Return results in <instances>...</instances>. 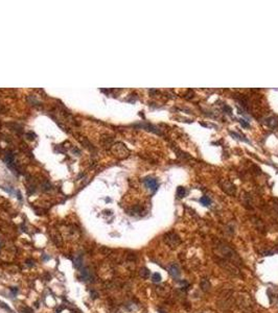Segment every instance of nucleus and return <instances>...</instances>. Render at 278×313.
Instances as JSON below:
<instances>
[{
    "mask_svg": "<svg viewBox=\"0 0 278 313\" xmlns=\"http://www.w3.org/2000/svg\"><path fill=\"white\" fill-rule=\"evenodd\" d=\"M216 249H219V254L225 258L226 261H229V262H233V264H239L241 263V260L238 257V255L236 254V251H234L229 245L225 244V243L220 242L215 247Z\"/></svg>",
    "mask_w": 278,
    "mask_h": 313,
    "instance_id": "f257e3e1",
    "label": "nucleus"
},
{
    "mask_svg": "<svg viewBox=\"0 0 278 313\" xmlns=\"http://www.w3.org/2000/svg\"><path fill=\"white\" fill-rule=\"evenodd\" d=\"M164 241L167 245L171 246V247H176L181 243V239L175 233H167L165 236H164Z\"/></svg>",
    "mask_w": 278,
    "mask_h": 313,
    "instance_id": "f03ea898",
    "label": "nucleus"
},
{
    "mask_svg": "<svg viewBox=\"0 0 278 313\" xmlns=\"http://www.w3.org/2000/svg\"><path fill=\"white\" fill-rule=\"evenodd\" d=\"M221 186H222V189L225 191L227 194H230V195H233L235 193V186H234L232 183H230L229 181H224L221 183Z\"/></svg>",
    "mask_w": 278,
    "mask_h": 313,
    "instance_id": "7ed1b4c3",
    "label": "nucleus"
},
{
    "mask_svg": "<svg viewBox=\"0 0 278 313\" xmlns=\"http://www.w3.org/2000/svg\"><path fill=\"white\" fill-rule=\"evenodd\" d=\"M144 184H145V186L149 188L152 192H155L156 190L158 189V182H157V180H155V179H153V178H145L144 179Z\"/></svg>",
    "mask_w": 278,
    "mask_h": 313,
    "instance_id": "20e7f679",
    "label": "nucleus"
},
{
    "mask_svg": "<svg viewBox=\"0 0 278 313\" xmlns=\"http://www.w3.org/2000/svg\"><path fill=\"white\" fill-rule=\"evenodd\" d=\"M168 272H169V275H170L172 278H175V279L179 278V277H180V275H181V272H180V268L178 267V265H177V264H171V265L168 267Z\"/></svg>",
    "mask_w": 278,
    "mask_h": 313,
    "instance_id": "39448f33",
    "label": "nucleus"
},
{
    "mask_svg": "<svg viewBox=\"0 0 278 313\" xmlns=\"http://www.w3.org/2000/svg\"><path fill=\"white\" fill-rule=\"evenodd\" d=\"M266 123L270 127L274 128V127H276L278 125V119L276 117H269V118L266 119Z\"/></svg>",
    "mask_w": 278,
    "mask_h": 313,
    "instance_id": "423d86ee",
    "label": "nucleus"
},
{
    "mask_svg": "<svg viewBox=\"0 0 278 313\" xmlns=\"http://www.w3.org/2000/svg\"><path fill=\"white\" fill-rule=\"evenodd\" d=\"M210 287H211V285H210L209 281L206 280V279H203V280H202V282H201V288H202V290L208 291V290L210 289Z\"/></svg>",
    "mask_w": 278,
    "mask_h": 313,
    "instance_id": "0eeeda50",
    "label": "nucleus"
},
{
    "mask_svg": "<svg viewBox=\"0 0 278 313\" xmlns=\"http://www.w3.org/2000/svg\"><path fill=\"white\" fill-rule=\"evenodd\" d=\"M185 194H186V189L183 188V187H178V189H177V196L179 198H183L185 196Z\"/></svg>",
    "mask_w": 278,
    "mask_h": 313,
    "instance_id": "6e6552de",
    "label": "nucleus"
},
{
    "mask_svg": "<svg viewBox=\"0 0 278 313\" xmlns=\"http://www.w3.org/2000/svg\"><path fill=\"white\" fill-rule=\"evenodd\" d=\"M82 262H83V259H82L81 256L75 257V258H74V263H73L74 267H75V268H80L81 265H82Z\"/></svg>",
    "mask_w": 278,
    "mask_h": 313,
    "instance_id": "1a4fd4ad",
    "label": "nucleus"
},
{
    "mask_svg": "<svg viewBox=\"0 0 278 313\" xmlns=\"http://www.w3.org/2000/svg\"><path fill=\"white\" fill-rule=\"evenodd\" d=\"M82 277H83V279H85V280H90L91 279V273H90V271L88 270L87 268H85V269H83L82 270Z\"/></svg>",
    "mask_w": 278,
    "mask_h": 313,
    "instance_id": "9d476101",
    "label": "nucleus"
},
{
    "mask_svg": "<svg viewBox=\"0 0 278 313\" xmlns=\"http://www.w3.org/2000/svg\"><path fill=\"white\" fill-rule=\"evenodd\" d=\"M200 203L204 206H209L210 203H211V199L208 197V196H202L201 199H200Z\"/></svg>",
    "mask_w": 278,
    "mask_h": 313,
    "instance_id": "9b49d317",
    "label": "nucleus"
},
{
    "mask_svg": "<svg viewBox=\"0 0 278 313\" xmlns=\"http://www.w3.org/2000/svg\"><path fill=\"white\" fill-rule=\"evenodd\" d=\"M140 276H141V278H144V279H146V278L150 276V270H149L147 268H145V267L141 268V269H140Z\"/></svg>",
    "mask_w": 278,
    "mask_h": 313,
    "instance_id": "f8f14e48",
    "label": "nucleus"
},
{
    "mask_svg": "<svg viewBox=\"0 0 278 313\" xmlns=\"http://www.w3.org/2000/svg\"><path fill=\"white\" fill-rule=\"evenodd\" d=\"M152 281L153 282H160L161 281V275L160 273H158V272H155V273H153V276H152Z\"/></svg>",
    "mask_w": 278,
    "mask_h": 313,
    "instance_id": "ddd939ff",
    "label": "nucleus"
},
{
    "mask_svg": "<svg viewBox=\"0 0 278 313\" xmlns=\"http://www.w3.org/2000/svg\"><path fill=\"white\" fill-rule=\"evenodd\" d=\"M0 307H2L3 309H5V310H7V311H10L11 313H14V311H13V310H12V309H11L10 307H8V306L6 305V304H4V303H2L1 301H0Z\"/></svg>",
    "mask_w": 278,
    "mask_h": 313,
    "instance_id": "4468645a",
    "label": "nucleus"
},
{
    "mask_svg": "<svg viewBox=\"0 0 278 313\" xmlns=\"http://www.w3.org/2000/svg\"><path fill=\"white\" fill-rule=\"evenodd\" d=\"M239 122H240V124L244 126V127H249L250 125H249V123L247 122V121H245V120H242V119H240L239 120Z\"/></svg>",
    "mask_w": 278,
    "mask_h": 313,
    "instance_id": "2eb2a0df",
    "label": "nucleus"
},
{
    "mask_svg": "<svg viewBox=\"0 0 278 313\" xmlns=\"http://www.w3.org/2000/svg\"><path fill=\"white\" fill-rule=\"evenodd\" d=\"M273 207H274V209L276 210V212L278 213V203H275V204L273 205Z\"/></svg>",
    "mask_w": 278,
    "mask_h": 313,
    "instance_id": "dca6fc26",
    "label": "nucleus"
},
{
    "mask_svg": "<svg viewBox=\"0 0 278 313\" xmlns=\"http://www.w3.org/2000/svg\"><path fill=\"white\" fill-rule=\"evenodd\" d=\"M159 313H165V312H164V311H160Z\"/></svg>",
    "mask_w": 278,
    "mask_h": 313,
    "instance_id": "f3484780",
    "label": "nucleus"
}]
</instances>
